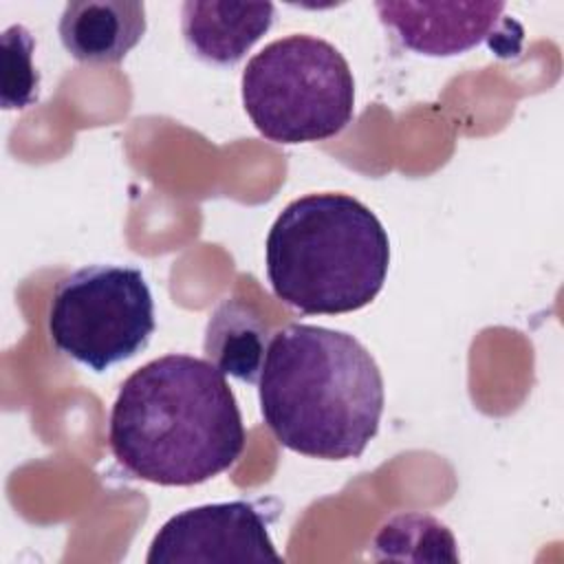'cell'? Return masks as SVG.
<instances>
[{"label":"cell","mask_w":564,"mask_h":564,"mask_svg":"<svg viewBox=\"0 0 564 564\" xmlns=\"http://www.w3.org/2000/svg\"><path fill=\"white\" fill-rule=\"evenodd\" d=\"M238 401L209 359L163 355L137 368L110 410L108 443L134 478L189 487L229 469L245 449Z\"/></svg>","instance_id":"obj_1"},{"label":"cell","mask_w":564,"mask_h":564,"mask_svg":"<svg viewBox=\"0 0 564 564\" xmlns=\"http://www.w3.org/2000/svg\"><path fill=\"white\" fill-rule=\"evenodd\" d=\"M260 412L291 452L322 460L364 454L377 436L386 392L366 346L313 324L273 333L258 379Z\"/></svg>","instance_id":"obj_2"},{"label":"cell","mask_w":564,"mask_h":564,"mask_svg":"<svg viewBox=\"0 0 564 564\" xmlns=\"http://www.w3.org/2000/svg\"><path fill=\"white\" fill-rule=\"evenodd\" d=\"M267 278L278 300L306 315L368 306L383 289L390 240L361 200L339 192L291 200L264 245Z\"/></svg>","instance_id":"obj_3"},{"label":"cell","mask_w":564,"mask_h":564,"mask_svg":"<svg viewBox=\"0 0 564 564\" xmlns=\"http://www.w3.org/2000/svg\"><path fill=\"white\" fill-rule=\"evenodd\" d=\"M242 104L273 143H311L339 134L355 115V77L330 42L295 33L267 44L242 70Z\"/></svg>","instance_id":"obj_4"},{"label":"cell","mask_w":564,"mask_h":564,"mask_svg":"<svg viewBox=\"0 0 564 564\" xmlns=\"http://www.w3.org/2000/svg\"><path fill=\"white\" fill-rule=\"evenodd\" d=\"M46 324L62 355L104 372L148 346L154 300L141 269L88 264L55 284Z\"/></svg>","instance_id":"obj_5"},{"label":"cell","mask_w":564,"mask_h":564,"mask_svg":"<svg viewBox=\"0 0 564 564\" xmlns=\"http://www.w3.org/2000/svg\"><path fill=\"white\" fill-rule=\"evenodd\" d=\"M148 564L282 562L269 520L249 500L214 502L172 516L154 535Z\"/></svg>","instance_id":"obj_6"},{"label":"cell","mask_w":564,"mask_h":564,"mask_svg":"<svg viewBox=\"0 0 564 564\" xmlns=\"http://www.w3.org/2000/svg\"><path fill=\"white\" fill-rule=\"evenodd\" d=\"M379 20L421 55H460L498 35L505 2H377Z\"/></svg>","instance_id":"obj_7"},{"label":"cell","mask_w":564,"mask_h":564,"mask_svg":"<svg viewBox=\"0 0 564 564\" xmlns=\"http://www.w3.org/2000/svg\"><path fill=\"white\" fill-rule=\"evenodd\" d=\"M145 26L143 2L79 0L66 2L57 33L77 62L117 64L141 42Z\"/></svg>","instance_id":"obj_8"},{"label":"cell","mask_w":564,"mask_h":564,"mask_svg":"<svg viewBox=\"0 0 564 564\" xmlns=\"http://www.w3.org/2000/svg\"><path fill=\"white\" fill-rule=\"evenodd\" d=\"M271 2H198L181 9V31L187 48L203 62L234 66L271 29Z\"/></svg>","instance_id":"obj_9"},{"label":"cell","mask_w":564,"mask_h":564,"mask_svg":"<svg viewBox=\"0 0 564 564\" xmlns=\"http://www.w3.org/2000/svg\"><path fill=\"white\" fill-rule=\"evenodd\" d=\"M267 346V328L247 304L225 300L209 315L203 348L220 372L247 383H258Z\"/></svg>","instance_id":"obj_10"},{"label":"cell","mask_w":564,"mask_h":564,"mask_svg":"<svg viewBox=\"0 0 564 564\" xmlns=\"http://www.w3.org/2000/svg\"><path fill=\"white\" fill-rule=\"evenodd\" d=\"M377 560L458 562L452 531L432 516L401 513L388 520L372 540Z\"/></svg>","instance_id":"obj_11"},{"label":"cell","mask_w":564,"mask_h":564,"mask_svg":"<svg viewBox=\"0 0 564 564\" xmlns=\"http://www.w3.org/2000/svg\"><path fill=\"white\" fill-rule=\"evenodd\" d=\"M33 46L31 33L20 24L2 33V106L7 110L37 101L40 75L33 66Z\"/></svg>","instance_id":"obj_12"}]
</instances>
